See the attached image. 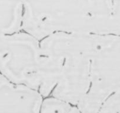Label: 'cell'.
Wrapping results in <instances>:
<instances>
[{
    "label": "cell",
    "instance_id": "cell-1",
    "mask_svg": "<svg viewBox=\"0 0 120 113\" xmlns=\"http://www.w3.org/2000/svg\"><path fill=\"white\" fill-rule=\"evenodd\" d=\"M114 0H24L22 30L39 40L55 33L107 34Z\"/></svg>",
    "mask_w": 120,
    "mask_h": 113
},
{
    "label": "cell",
    "instance_id": "cell-2",
    "mask_svg": "<svg viewBox=\"0 0 120 113\" xmlns=\"http://www.w3.org/2000/svg\"><path fill=\"white\" fill-rule=\"evenodd\" d=\"M99 35L59 32L40 40L59 74L51 96L76 106L81 101L90 87L92 56Z\"/></svg>",
    "mask_w": 120,
    "mask_h": 113
},
{
    "label": "cell",
    "instance_id": "cell-3",
    "mask_svg": "<svg viewBox=\"0 0 120 113\" xmlns=\"http://www.w3.org/2000/svg\"><path fill=\"white\" fill-rule=\"evenodd\" d=\"M0 72L44 98L51 96L58 80L57 70L41 49L40 40L22 30L0 35Z\"/></svg>",
    "mask_w": 120,
    "mask_h": 113
},
{
    "label": "cell",
    "instance_id": "cell-4",
    "mask_svg": "<svg viewBox=\"0 0 120 113\" xmlns=\"http://www.w3.org/2000/svg\"><path fill=\"white\" fill-rule=\"evenodd\" d=\"M120 90V35L100 34L93 53L89 90L77 107L82 113H98L112 93Z\"/></svg>",
    "mask_w": 120,
    "mask_h": 113
},
{
    "label": "cell",
    "instance_id": "cell-5",
    "mask_svg": "<svg viewBox=\"0 0 120 113\" xmlns=\"http://www.w3.org/2000/svg\"><path fill=\"white\" fill-rule=\"evenodd\" d=\"M43 100L38 91L12 83L0 72V113H40Z\"/></svg>",
    "mask_w": 120,
    "mask_h": 113
},
{
    "label": "cell",
    "instance_id": "cell-6",
    "mask_svg": "<svg viewBox=\"0 0 120 113\" xmlns=\"http://www.w3.org/2000/svg\"><path fill=\"white\" fill-rule=\"evenodd\" d=\"M24 0H0V35L22 30Z\"/></svg>",
    "mask_w": 120,
    "mask_h": 113
},
{
    "label": "cell",
    "instance_id": "cell-7",
    "mask_svg": "<svg viewBox=\"0 0 120 113\" xmlns=\"http://www.w3.org/2000/svg\"><path fill=\"white\" fill-rule=\"evenodd\" d=\"M98 113H120V90L112 93L107 98Z\"/></svg>",
    "mask_w": 120,
    "mask_h": 113
}]
</instances>
